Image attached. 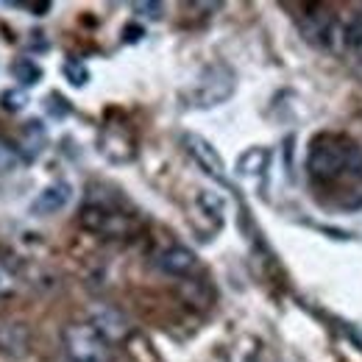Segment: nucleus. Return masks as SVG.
Here are the masks:
<instances>
[{
	"mask_svg": "<svg viewBox=\"0 0 362 362\" xmlns=\"http://www.w3.org/2000/svg\"><path fill=\"white\" fill-rule=\"evenodd\" d=\"M268 168H271V151H268V148H248V151L237 159V173H240V176H248V179L265 176Z\"/></svg>",
	"mask_w": 362,
	"mask_h": 362,
	"instance_id": "10",
	"label": "nucleus"
},
{
	"mask_svg": "<svg viewBox=\"0 0 362 362\" xmlns=\"http://www.w3.org/2000/svg\"><path fill=\"white\" fill-rule=\"evenodd\" d=\"M62 349L67 362H112V340L95 323H67Z\"/></svg>",
	"mask_w": 362,
	"mask_h": 362,
	"instance_id": "2",
	"label": "nucleus"
},
{
	"mask_svg": "<svg viewBox=\"0 0 362 362\" xmlns=\"http://www.w3.org/2000/svg\"><path fill=\"white\" fill-rule=\"evenodd\" d=\"M64 78H67L73 87H84V84L90 81V70L84 67V62L67 59V62H64Z\"/></svg>",
	"mask_w": 362,
	"mask_h": 362,
	"instance_id": "13",
	"label": "nucleus"
},
{
	"mask_svg": "<svg viewBox=\"0 0 362 362\" xmlns=\"http://www.w3.org/2000/svg\"><path fill=\"white\" fill-rule=\"evenodd\" d=\"M231 92H234V70L223 62H218V64H209L195 78V84L187 92V106L209 109V106L226 103Z\"/></svg>",
	"mask_w": 362,
	"mask_h": 362,
	"instance_id": "4",
	"label": "nucleus"
},
{
	"mask_svg": "<svg viewBox=\"0 0 362 362\" xmlns=\"http://www.w3.org/2000/svg\"><path fill=\"white\" fill-rule=\"evenodd\" d=\"M25 103H28L25 90H6L0 95V106L6 112H20V109H25Z\"/></svg>",
	"mask_w": 362,
	"mask_h": 362,
	"instance_id": "14",
	"label": "nucleus"
},
{
	"mask_svg": "<svg viewBox=\"0 0 362 362\" xmlns=\"http://www.w3.org/2000/svg\"><path fill=\"white\" fill-rule=\"evenodd\" d=\"M184 148L206 176H212L218 181L226 179V165H223V159H221V153L215 151L212 142H206L204 136L198 134H184Z\"/></svg>",
	"mask_w": 362,
	"mask_h": 362,
	"instance_id": "6",
	"label": "nucleus"
},
{
	"mask_svg": "<svg viewBox=\"0 0 362 362\" xmlns=\"http://www.w3.org/2000/svg\"><path fill=\"white\" fill-rule=\"evenodd\" d=\"M70 198H73V187H70L67 181H56V184L45 187V189L34 198V204H31V215H34V218L56 215V212H62V209L70 204Z\"/></svg>",
	"mask_w": 362,
	"mask_h": 362,
	"instance_id": "8",
	"label": "nucleus"
},
{
	"mask_svg": "<svg viewBox=\"0 0 362 362\" xmlns=\"http://www.w3.org/2000/svg\"><path fill=\"white\" fill-rule=\"evenodd\" d=\"M156 265L168 276H187V273H192L198 268V257L184 245H170V248L156 254Z\"/></svg>",
	"mask_w": 362,
	"mask_h": 362,
	"instance_id": "9",
	"label": "nucleus"
},
{
	"mask_svg": "<svg viewBox=\"0 0 362 362\" xmlns=\"http://www.w3.org/2000/svg\"><path fill=\"white\" fill-rule=\"evenodd\" d=\"M8 284H11V276H8L6 268L0 265V293H3V290H8Z\"/></svg>",
	"mask_w": 362,
	"mask_h": 362,
	"instance_id": "16",
	"label": "nucleus"
},
{
	"mask_svg": "<svg viewBox=\"0 0 362 362\" xmlns=\"http://www.w3.org/2000/svg\"><path fill=\"white\" fill-rule=\"evenodd\" d=\"M98 148H100V153H103L109 162H132L136 153L134 136L129 134L126 129H117V126L103 129Z\"/></svg>",
	"mask_w": 362,
	"mask_h": 362,
	"instance_id": "7",
	"label": "nucleus"
},
{
	"mask_svg": "<svg viewBox=\"0 0 362 362\" xmlns=\"http://www.w3.org/2000/svg\"><path fill=\"white\" fill-rule=\"evenodd\" d=\"M129 42H134V40H139V28H129V37H126Z\"/></svg>",
	"mask_w": 362,
	"mask_h": 362,
	"instance_id": "17",
	"label": "nucleus"
},
{
	"mask_svg": "<svg viewBox=\"0 0 362 362\" xmlns=\"http://www.w3.org/2000/svg\"><path fill=\"white\" fill-rule=\"evenodd\" d=\"M192 218L206 237H212L226 223V201L215 189H198L192 201Z\"/></svg>",
	"mask_w": 362,
	"mask_h": 362,
	"instance_id": "5",
	"label": "nucleus"
},
{
	"mask_svg": "<svg viewBox=\"0 0 362 362\" xmlns=\"http://www.w3.org/2000/svg\"><path fill=\"white\" fill-rule=\"evenodd\" d=\"M78 223L81 228H87L90 234H98V237H132L136 228H139V221H136L132 212H123L112 204H84L81 215H78Z\"/></svg>",
	"mask_w": 362,
	"mask_h": 362,
	"instance_id": "3",
	"label": "nucleus"
},
{
	"mask_svg": "<svg viewBox=\"0 0 362 362\" xmlns=\"http://www.w3.org/2000/svg\"><path fill=\"white\" fill-rule=\"evenodd\" d=\"M307 176L320 189L337 192L343 204H362V151L351 139L315 136L307 153Z\"/></svg>",
	"mask_w": 362,
	"mask_h": 362,
	"instance_id": "1",
	"label": "nucleus"
},
{
	"mask_svg": "<svg viewBox=\"0 0 362 362\" xmlns=\"http://www.w3.org/2000/svg\"><path fill=\"white\" fill-rule=\"evenodd\" d=\"M139 17H151V20H159L162 17V11H165V6L162 3H134L132 6Z\"/></svg>",
	"mask_w": 362,
	"mask_h": 362,
	"instance_id": "15",
	"label": "nucleus"
},
{
	"mask_svg": "<svg viewBox=\"0 0 362 362\" xmlns=\"http://www.w3.org/2000/svg\"><path fill=\"white\" fill-rule=\"evenodd\" d=\"M11 70H14V78H17L23 87H34V84L42 81V67H40L31 56H20Z\"/></svg>",
	"mask_w": 362,
	"mask_h": 362,
	"instance_id": "12",
	"label": "nucleus"
},
{
	"mask_svg": "<svg viewBox=\"0 0 362 362\" xmlns=\"http://www.w3.org/2000/svg\"><path fill=\"white\" fill-rule=\"evenodd\" d=\"M92 323H95V326H98V329H100L112 343L129 334V323H126V317L120 315V313H115V310H100Z\"/></svg>",
	"mask_w": 362,
	"mask_h": 362,
	"instance_id": "11",
	"label": "nucleus"
}]
</instances>
